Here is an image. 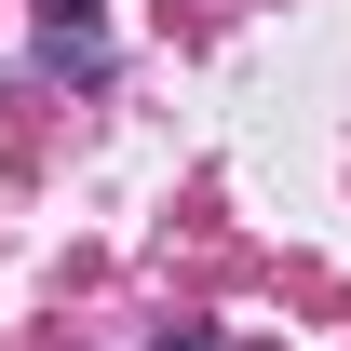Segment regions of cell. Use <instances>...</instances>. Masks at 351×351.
<instances>
[{
  "instance_id": "obj_1",
  "label": "cell",
  "mask_w": 351,
  "mask_h": 351,
  "mask_svg": "<svg viewBox=\"0 0 351 351\" xmlns=\"http://www.w3.org/2000/svg\"><path fill=\"white\" fill-rule=\"evenodd\" d=\"M41 41H54V54H82V68H95V41H108V14H95V0H41Z\"/></svg>"
},
{
  "instance_id": "obj_2",
  "label": "cell",
  "mask_w": 351,
  "mask_h": 351,
  "mask_svg": "<svg viewBox=\"0 0 351 351\" xmlns=\"http://www.w3.org/2000/svg\"><path fill=\"white\" fill-rule=\"evenodd\" d=\"M162 351H230V338H162Z\"/></svg>"
}]
</instances>
